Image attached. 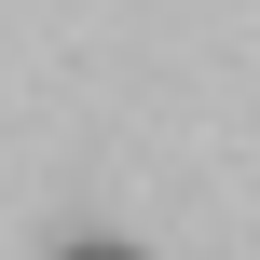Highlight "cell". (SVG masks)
<instances>
[{
	"label": "cell",
	"mask_w": 260,
	"mask_h": 260,
	"mask_svg": "<svg viewBox=\"0 0 260 260\" xmlns=\"http://www.w3.org/2000/svg\"><path fill=\"white\" fill-rule=\"evenodd\" d=\"M55 260H137V247H123V233H69Z\"/></svg>",
	"instance_id": "cell-1"
}]
</instances>
